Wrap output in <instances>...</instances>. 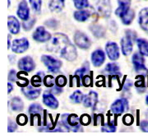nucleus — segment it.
Listing matches in <instances>:
<instances>
[{
	"mask_svg": "<svg viewBox=\"0 0 148 139\" xmlns=\"http://www.w3.org/2000/svg\"><path fill=\"white\" fill-rule=\"evenodd\" d=\"M47 50L58 54L68 61H74L77 57V51L71 43L69 37L64 33H56L47 45Z\"/></svg>",
	"mask_w": 148,
	"mask_h": 139,
	"instance_id": "obj_1",
	"label": "nucleus"
},
{
	"mask_svg": "<svg viewBox=\"0 0 148 139\" xmlns=\"http://www.w3.org/2000/svg\"><path fill=\"white\" fill-rule=\"evenodd\" d=\"M41 61L46 66L48 70L51 73H58L62 67V62L59 59L50 55H42Z\"/></svg>",
	"mask_w": 148,
	"mask_h": 139,
	"instance_id": "obj_2",
	"label": "nucleus"
},
{
	"mask_svg": "<svg viewBox=\"0 0 148 139\" xmlns=\"http://www.w3.org/2000/svg\"><path fill=\"white\" fill-rule=\"evenodd\" d=\"M74 42L76 44L77 46H78L80 49H87L90 48V40L89 37L83 33V32L76 31L74 34Z\"/></svg>",
	"mask_w": 148,
	"mask_h": 139,
	"instance_id": "obj_3",
	"label": "nucleus"
},
{
	"mask_svg": "<svg viewBox=\"0 0 148 139\" xmlns=\"http://www.w3.org/2000/svg\"><path fill=\"white\" fill-rule=\"evenodd\" d=\"M29 41L27 38L15 39L12 43V50L16 53H22L29 49Z\"/></svg>",
	"mask_w": 148,
	"mask_h": 139,
	"instance_id": "obj_4",
	"label": "nucleus"
},
{
	"mask_svg": "<svg viewBox=\"0 0 148 139\" xmlns=\"http://www.w3.org/2000/svg\"><path fill=\"white\" fill-rule=\"evenodd\" d=\"M111 111L116 114H121L128 110V101L125 98L118 99L111 105Z\"/></svg>",
	"mask_w": 148,
	"mask_h": 139,
	"instance_id": "obj_5",
	"label": "nucleus"
},
{
	"mask_svg": "<svg viewBox=\"0 0 148 139\" xmlns=\"http://www.w3.org/2000/svg\"><path fill=\"white\" fill-rule=\"evenodd\" d=\"M32 37L37 42L45 43L49 42L51 40V35L44 27H38L33 33Z\"/></svg>",
	"mask_w": 148,
	"mask_h": 139,
	"instance_id": "obj_6",
	"label": "nucleus"
},
{
	"mask_svg": "<svg viewBox=\"0 0 148 139\" xmlns=\"http://www.w3.org/2000/svg\"><path fill=\"white\" fill-rule=\"evenodd\" d=\"M18 68L21 71H23V72L30 73L36 68V63L34 62V60L32 57L25 56V57L19 59Z\"/></svg>",
	"mask_w": 148,
	"mask_h": 139,
	"instance_id": "obj_7",
	"label": "nucleus"
},
{
	"mask_svg": "<svg viewBox=\"0 0 148 139\" xmlns=\"http://www.w3.org/2000/svg\"><path fill=\"white\" fill-rule=\"evenodd\" d=\"M106 51L109 59L112 61L119 59L120 56L119 48L115 42H108L106 45Z\"/></svg>",
	"mask_w": 148,
	"mask_h": 139,
	"instance_id": "obj_8",
	"label": "nucleus"
},
{
	"mask_svg": "<svg viewBox=\"0 0 148 139\" xmlns=\"http://www.w3.org/2000/svg\"><path fill=\"white\" fill-rule=\"evenodd\" d=\"M21 92L23 93V95L26 96L27 99L36 100L40 95L41 89L40 88H36L34 86L27 85L21 88Z\"/></svg>",
	"mask_w": 148,
	"mask_h": 139,
	"instance_id": "obj_9",
	"label": "nucleus"
},
{
	"mask_svg": "<svg viewBox=\"0 0 148 139\" xmlns=\"http://www.w3.org/2000/svg\"><path fill=\"white\" fill-rule=\"evenodd\" d=\"M43 103L48 106L49 108L52 109V110H56L58 107V100L55 98V96L53 94H52L50 91H45L43 93Z\"/></svg>",
	"mask_w": 148,
	"mask_h": 139,
	"instance_id": "obj_10",
	"label": "nucleus"
},
{
	"mask_svg": "<svg viewBox=\"0 0 148 139\" xmlns=\"http://www.w3.org/2000/svg\"><path fill=\"white\" fill-rule=\"evenodd\" d=\"M16 14L22 21H27L30 18V8L26 0H21L18 4Z\"/></svg>",
	"mask_w": 148,
	"mask_h": 139,
	"instance_id": "obj_11",
	"label": "nucleus"
},
{
	"mask_svg": "<svg viewBox=\"0 0 148 139\" xmlns=\"http://www.w3.org/2000/svg\"><path fill=\"white\" fill-rule=\"evenodd\" d=\"M97 11L100 16L103 17H108L110 15L111 8L109 0H101L97 3Z\"/></svg>",
	"mask_w": 148,
	"mask_h": 139,
	"instance_id": "obj_12",
	"label": "nucleus"
},
{
	"mask_svg": "<svg viewBox=\"0 0 148 139\" xmlns=\"http://www.w3.org/2000/svg\"><path fill=\"white\" fill-rule=\"evenodd\" d=\"M106 60V54L102 49H95L91 53V62L95 67H101Z\"/></svg>",
	"mask_w": 148,
	"mask_h": 139,
	"instance_id": "obj_13",
	"label": "nucleus"
},
{
	"mask_svg": "<svg viewBox=\"0 0 148 139\" xmlns=\"http://www.w3.org/2000/svg\"><path fill=\"white\" fill-rule=\"evenodd\" d=\"M119 7L115 10V15L121 18L130 9L131 0H118Z\"/></svg>",
	"mask_w": 148,
	"mask_h": 139,
	"instance_id": "obj_14",
	"label": "nucleus"
},
{
	"mask_svg": "<svg viewBox=\"0 0 148 139\" xmlns=\"http://www.w3.org/2000/svg\"><path fill=\"white\" fill-rule=\"evenodd\" d=\"M133 48V40H131L127 36L122 38L121 40V49L122 53L124 56H127L132 53Z\"/></svg>",
	"mask_w": 148,
	"mask_h": 139,
	"instance_id": "obj_15",
	"label": "nucleus"
},
{
	"mask_svg": "<svg viewBox=\"0 0 148 139\" xmlns=\"http://www.w3.org/2000/svg\"><path fill=\"white\" fill-rule=\"evenodd\" d=\"M8 27L11 34L17 35L20 31L21 25L16 17L14 16H9L8 18Z\"/></svg>",
	"mask_w": 148,
	"mask_h": 139,
	"instance_id": "obj_16",
	"label": "nucleus"
},
{
	"mask_svg": "<svg viewBox=\"0 0 148 139\" xmlns=\"http://www.w3.org/2000/svg\"><path fill=\"white\" fill-rule=\"evenodd\" d=\"M138 23L145 31H148V8H143L138 15Z\"/></svg>",
	"mask_w": 148,
	"mask_h": 139,
	"instance_id": "obj_17",
	"label": "nucleus"
},
{
	"mask_svg": "<svg viewBox=\"0 0 148 139\" xmlns=\"http://www.w3.org/2000/svg\"><path fill=\"white\" fill-rule=\"evenodd\" d=\"M98 101V95L95 91H90L87 95L84 96L83 105L86 108H91L95 106Z\"/></svg>",
	"mask_w": 148,
	"mask_h": 139,
	"instance_id": "obj_18",
	"label": "nucleus"
},
{
	"mask_svg": "<svg viewBox=\"0 0 148 139\" xmlns=\"http://www.w3.org/2000/svg\"><path fill=\"white\" fill-rule=\"evenodd\" d=\"M65 0H50L49 3V8L52 12H60L64 9Z\"/></svg>",
	"mask_w": 148,
	"mask_h": 139,
	"instance_id": "obj_19",
	"label": "nucleus"
},
{
	"mask_svg": "<svg viewBox=\"0 0 148 139\" xmlns=\"http://www.w3.org/2000/svg\"><path fill=\"white\" fill-rule=\"evenodd\" d=\"M9 105L12 110L16 111V112H20L24 108V103L21 101L20 97L15 96L12 99H11V101H9Z\"/></svg>",
	"mask_w": 148,
	"mask_h": 139,
	"instance_id": "obj_20",
	"label": "nucleus"
},
{
	"mask_svg": "<svg viewBox=\"0 0 148 139\" xmlns=\"http://www.w3.org/2000/svg\"><path fill=\"white\" fill-rule=\"evenodd\" d=\"M90 16V13L89 11L84 10H77L76 12H74L73 17L75 18V20L79 22H84V21H87Z\"/></svg>",
	"mask_w": 148,
	"mask_h": 139,
	"instance_id": "obj_21",
	"label": "nucleus"
},
{
	"mask_svg": "<svg viewBox=\"0 0 148 139\" xmlns=\"http://www.w3.org/2000/svg\"><path fill=\"white\" fill-rule=\"evenodd\" d=\"M137 44L140 53L143 56H148V40L145 39H138Z\"/></svg>",
	"mask_w": 148,
	"mask_h": 139,
	"instance_id": "obj_22",
	"label": "nucleus"
},
{
	"mask_svg": "<svg viewBox=\"0 0 148 139\" xmlns=\"http://www.w3.org/2000/svg\"><path fill=\"white\" fill-rule=\"evenodd\" d=\"M90 31L93 34V36H95V37L97 38L103 37L106 34L105 29L99 25H93L90 27Z\"/></svg>",
	"mask_w": 148,
	"mask_h": 139,
	"instance_id": "obj_23",
	"label": "nucleus"
},
{
	"mask_svg": "<svg viewBox=\"0 0 148 139\" xmlns=\"http://www.w3.org/2000/svg\"><path fill=\"white\" fill-rule=\"evenodd\" d=\"M90 70V65L88 62H85V64L77 70H76L75 72V76L76 77H78L80 79H82L83 77L86 75V73L89 72Z\"/></svg>",
	"mask_w": 148,
	"mask_h": 139,
	"instance_id": "obj_24",
	"label": "nucleus"
},
{
	"mask_svg": "<svg viewBox=\"0 0 148 139\" xmlns=\"http://www.w3.org/2000/svg\"><path fill=\"white\" fill-rule=\"evenodd\" d=\"M134 17H135V12L132 9H129L127 13H125L123 16H122L121 21L124 25L127 26V25H130L132 23Z\"/></svg>",
	"mask_w": 148,
	"mask_h": 139,
	"instance_id": "obj_25",
	"label": "nucleus"
},
{
	"mask_svg": "<svg viewBox=\"0 0 148 139\" xmlns=\"http://www.w3.org/2000/svg\"><path fill=\"white\" fill-rule=\"evenodd\" d=\"M70 101L74 104H80L81 102L83 101L84 95L81 91H76L70 96Z\"/></svg>",
	"mask_w": 148,
	"mask_h": 139,
	"instance_id": "obj_26",
	"label": "nucleus"
},
{
	"mask_svg": "<svg viewBox=\"0 0 148 139\" xmlns=\"http://www.w3.org/2000/svg\"><path fill=\"white\" fill-rule=\"evenodd\" d=\"M45 74L43 72H39L36 75H35L32 79V86H34L35 87H39L41 85L42 81H44L45 78Z\"/></svg>",
	"mask_w": 148,
	"mask_h": 139,
	"instance_id": "obj_27",
	"label": "nucleus"
},
{
	"mask_svg": "<svg viewBox=\"0 0 148 139\" xmlns=\"http://www.w3.org/2000/svg\"><path fill=\"white\" fill-rule=\"evenodd\" d=\"M106 70L110 74H117V73H119L120 68L115 63H109V64H107V65H106Z\"/></svg>",
	"mask_w": 148,
	"mask_h": 139,
	"instance_id": "obj_28",
	"label": "nucleus"
},
{
	"mask_svg": "<svg viewBox=\"0 0 148 139\" xmlns=\"http://www.w3.org/2000/svg\"><path fill=\"white\" fill-rule=\"evenodd\" d=\"M42 106L38 103L32 104L29 107V109H28V112L30 113L31 114H40L42 113Z\"/></svg>",
	"mask_w": 148,
	"mask_h": 139,
	"instance_id": "obj_29",
	"label": "nucleus"
},
{
	"mask_svg": "<svg viewBox=\"0 0 148 139\" xmlns=\"http://www.w3.org/2000/svg\"><path fill=\"white\" fill-rule=\"evenodd\" d=\"M132 62L133 65L145 64V59L141 53H134L132 57Z\"/></svg>",
	"mask_w": 148,
	"mask_h": 139,
	"instance_id": "obj_30",
	"label": "nucleus"
},
{
	"mask_svg": "<svg viewBox=\"0 0 148 139\" xmlns=\"http://www.w3.org/2000/svg\"><path fill=\"white\" fill-rule=\"evenodd\" d=\"M74 6L77 10H82L89 7V1L88 0H73Z\"/></svg>",
	"mask_w": 148,
	"mask_h": 139,
	"instance_id": "obj_31",
	"label": "nucleus"
},
{
	"mask_svg": "<svg viewBox=\"0 0 148 139\" xmlns=\"http://www.w3.org/2000/svg\"><path fill=\"white\" fill-rule=\"evenodd\" d=\"M32 10L36 12H39L41 10L42 7V0H29Z\"/></svg>",
	"mask_w": 148,
	"mask_h": 139,
	"instance_id": "obj_32",
	"label": "nucleus"
},
{
	"mask_svg": "<svg viewBox=\"0 0 148 139\" xmlns=\"http://www.w3.org/2000/svg\"><path fill=\"white\" fill-rule=\"evenodd\" d=\"M133 66H134V69L138 74L142 75L144 77L148 74V69L145 66V64H138V65H133Z\"/></svg>",
	"mask_w": 148,
	"mask_h": 139,
	"instance_id": "obj_33",
	"label": "nucleus"
},
{
	"mask_svg": "<svg viewBox=\"0 0 148 139\" xmlns=\"http://www.w3.org/2000/svg\"><path fill=\"white\" fill-rule=\"evenodd\" d=\"M36 18H29L27 21H23L22 27H23V29L25 31H30V30H32V28H33L34 25L36 24Z\"/></svg>",
	"mask_w": 148,
	"mask_h": 139,
	"instance_id": "obj_34",
	"label": "nucleus"
},
{
	"mask_svg": "<svg viewBox=\"0 0 148 139\" xmlns=\"http://www.w3.org/2000/svg\"><path fill=\"white\" fill-rule=\"evenodd\" d=\"M44 84L47 87H52L55 84L54 77H52V76H50V75L45 76V78H44Z\"/></svg>",
	"mask_w": 148,
	"mask_h": 139,
	"instance_id": "obj_35",
	"label": "nucleus"
},
{
	"mask_svg": "<svg viewBox=\"0 0 148 139\" xmlns=\"http://www.w3.org/2000/svg\"><path fill=\"white\" fill-rule=\"evenodd\" d=\"M66 84H67V78L63 75L58 76L55 78V85H57L58 86L64 87V86H66Z\"/></svg>",
	"mask_w": 148,
	"mask_h": 139,
	"instance_id": "obj_36",
	"label": "nucleus"
},
{
	"mask_svg": "<svg viewBox=\"0 0 148 139\" xmlns=\"http://www.w3.org/2000/svg\"><path fill=\"white\" fill-rule=\"evenodd\" d=\"M102 132H109V133H113L116 131V127L112 124H105L101 128Z\"/></svg>",
	"mask_w": 148,
	"mask_h": 139,
	"instance_id": "obj_37",
	"label": "nucleus"
},
{
	"mask_svg": "<svg viewBox=\"0 0 148 139\" xmlns=\"http://www.w3.org/2000/svg\"><path fill=\"white\" fill-rule=\"evenodd\" d=\"M49 91L53 94L54 96H58V95H60L62 92H63V90H62V87L60 86H58L57 85L53 86L52 87H50V90Z\"/></svg>",
	"mask_w": 148,
	"mask_h": 139,
	"instance_id": "obj_38",
	"label": "nucleus"
},
{
	"mask_svg": "<svg viewBox=\"0 0 148 139\" xmlns=\"http://www.w3.org/2000/svg\"><path fill=\"white\" fill-rule=\"evenodd\" d=\"M45 25L47 26L49 28H51V29H56L58 27V22L55 19H49L48 21H45Z\"/></svg>",
	"mask_w": 148,
	"mask_h": 139,
	"instance_id": "obj_39",
	"label": "nucleus"
},
{
	"mask_svg": "<svg viewBox=\"0 0 148 139\" xmlns=\"http://www.w3.org/2000/svg\"><path fill=\"white\" fill-rule=\"evenodd\" d=\"M80 123L82 125H87L90 123V117L88 114H82V117L80 118Z\"/></svg>",
	"mask_w": 148,
	"mask_h": 139,
	"instance_id": "obj_40",
	"label": "nucleus"
},
{
	"mask_svg": "<svg viewBox=\"0 0 148 139\" xmlns=\"http://www.w3.org/2000/svg\"><path fill=\"white\" fill-rule=\"evenodd\" d=\"M8 80L10 81H17V77H16V70H10L8 73Z\"/></svg>",
	"mask_w": 148,
	"mask_h": 139,
	"instance_id": "obj_41",
	"label": "nucleus"
},
{
	"mask_svg": "<svg viewBox=\"0 0 148 139\" xmlns=\"http://www.w3.org/2000/svg\"><path fill=\"white\" fill-rule=\"evenodd\" d=\"M16 128H17V124H16L15 122H13V121H12V120H8V132H14L15 130H16Z\"/></svg>",
	"mask_w": 148,
	"mask_h": 139,
	"instance_id": "obj_42",
	"label": "nucleus"
},
{
	"mask_svg": "<svg viewBox=\"0 0 148 139\" xmlns=\"http://www.w3.org/2000/svg\"><path fill=\"white\" fill-rule=\"evenodd\" d=\"M125 34H126V36H127V37L130 38L133 41L137 39V34H136V32L133 31L132 30H127V31H125Z\"/></svg>",
	"mask_w": 148,
	"mask_h": 139,
	"instance_id": "obj_43",
	"label": "nucleus"
},
{
	"mask_svg": "<svg viewBox=\"0 0 148 139\" xmlns=\"http://www.w3.org/2000/svg\"><path fill=\"white\" fill-rule=\"evenodd\" d=\"M27 122V117L25 114H20V115H18V117H17V123H19V124L23 125V124H26Z\"/></svg>",
	"mask_w": 148,
	"mask_h": 139,
	"instance_id": "obj_44",
	"label": "nucleus"
},
{
	"mask_svg": "<svg viewBox=\"0 0 148 139\" xmlns=\"http://www.w3.org/2000/svg\"><path fill=\"white\" fill-rule=\"evenodd\" d=\"M123 123L125 124H132V122H133V117H132L131 114H126L124 117H123Z\"/></svg>",
	"mask_w": 148,
	"mask_h": 139,
	"instance_id": "obj_45",
	"label": "nucleus"
},
{
	"mask_svg": "<svg viewBox=\"0 0 148 139\" xmlns=\"http://www.w3.org/2000/svg\"><path fill=\"white\" fill-rule=\"evenodd\" d=\"M140 127L143 132H148V121L144 120L140 123Z\"/></svg>",
	"mask_w": 148,
	"mask_h": 139,
	"instance_id": "obj_46",
	"label": "nucleus"
},
{
	"mask_svg": "<svg viewBox=\"0 0 148 139\" xmlns=\"http://www.w3.org/2000/svg\"><path fill=\"white\" fill-rule=\"evenodd\" d=\"M82 83L85 86H89V85L90 84V78L89 77H87L86 75L83 77V78L82 79Z\"/></svg>",
	"mask_w": 148,
	"mask_h": 139,
	"instance_id": "obj_47",
	"label": "nucleus"
},
{
	"mask_svg": "<svg viewBox=\"0 0 148 139\" xmlns=\"http://www.w3.org/2000/svg\"><path fill=\"white\" fill-rule=\"evenodd\" d=\"M132 85H133V84H132V82L131 81L127 80L126 81V82H125V84H124L123 89H124V90H127V91H128V90H129V89L132 87Z\"/></svg>",
	"mask_w": 148,
	"mask_h": 139,
	"instance_id": "obj_48",
	"label": "nucleus"
},
{
	"mask_svg": "<svg viewBox=\"0 0 148 139\" xmlns=\"http://www.w3.org/2000/svg\"><path fill=\"white\" fill-rule=\"evenodd\" d=\"M12 89H13V86H12V84L11 82H8V93H11L12 91Z\"/></svg>",
	"mask_w": 148,
	"mask_h": 139,
	"instance_id": "obj_49",
	"label": "nucleus"
},
{
	"mask_svg": "<svg viewBox=\"0 0 148 139\" xmlns=\"http://www.w3.org/2000/svg\"><path fill=\"white\" fill-rule=\"evenodd\" d=\"M12 47V45H11V36H8V49H10Z\"/></svg>",
	"mask_w": 148,
	"mask_h": 139,
	"instance_id": "obj_50",
	"label": "nucleus"
},
{
	"mask_svg": "<svg viewBox=\"0 0 148 139\" xmlns=\"http://www.w3.org/2000/svg\"><path fill=\"white\" fill-rule=\"evenodd\" d=\"M8 8L11 6V1L10 0H8Z\"/></svg>",
	"mask_w": 148,
	"mask_h": 139,
	"instance_id": "obj_51",
	"label": "nucleus"
},
{
	"mask_svg": "<svg viewBox=\"0 0 148 139\" xmlns=\"http://www.w3.org/2000/svg\"><path fill=\"white\" fill-rule=\"evenodd\" d=\"M146 103H147V105H148V95L147 96V97H146Z\"/></svg>",
	"mask_w": 148,
	"mask_h": 139,
	"instance_id": "obj_52",
	"label": "nucleus"
}]
</instances>
